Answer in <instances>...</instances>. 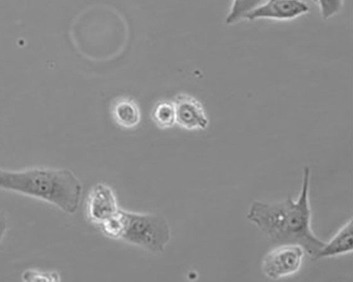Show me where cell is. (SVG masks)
Masks as SVG:
<instances>
[{"mask_svg":"<svg viewBox=\"0 0 353 282\" xmlns=\"http://www.w3.org/2000/svg\"><path fill=\"white\" fill-rule=\"evenodd\" d=\"M8 219L6 213L0 211V245L2 244L8 231Z\"/></svg>","mask_w":353,"mask_h":282,"instance_id":"cell-15","label":"cell"},{"mask_svg":"<svg viewBox=\"0 0 353 282\" xmlns=\"http://www.w3.org/2000/svg\"><path fill=\"white\" fill-rule=\"evenodd\" d=\"M353 250V223L350 219L332 239L319 250L313 259L334 258L347 255Z\"/></svg>","mask_w":353,"mask_h":282,"instance_id":"cell-9","label":"cell"},{"mask_svg":"<svg viewBox=\"0 0 353 282\" xmlns=\"http://www.w3.org/2000/svg\"><path fill=\"white\" fill-rule=\"evenodd\" d=\"M311 171H303L301 194L296 201L289 197L277 204L254 202L250 207L248 219L272 241L281 244H296L312 259L325 244L312 229V210L309 199Z\"/></svg>","mask_w":353,"mask_h":282,"instance_id":"cell-1","label":"cell"},{"mask_svg":"<svg viewBox=\"0 0 353 282\" xmlns=\"http://www.w3.org/2000/svg\"><path fill=\"white\" fill-rule=\"evenodd\" d=\"M125 227L121 240L158 253L163 251L171 238L168 221L156 214L125 210Z\"/></svg>","mask_w":353,"mask_h":282,"instance_id":"cell-3","label":"cell"},{"mask_svg":"<svg viewBox=\"0 0 353 282\" xmlns=\"http://www.w3.org/2000/svg\"><path fill=\"white\" fill-rule=\"evenodd\" d=\"M309 12L308 5L303 0H266L248 14L245 20L292 21L307 14Z\"/></svg>","mask_w":353,"mask_h":282,"instance_id":"cell-6","label":"cell"},{"mask_svg":"<svg viewBox=\"0 0 353 282\" xmlns=\"http://www.w3.org/2000/svg\"><path fill=\"white\" fill-rule=\"evenodd\" d=\"M101 226L102 232L107 237L121 240L125 227L124 210L120 209L119 212L103 222Z\"/></svg>","mask_w":353,"mask_h":282,"instance_id":"cell-12","label":"cell"},{"mask_svg":"<svg viewBox=\"0 0 353 282\" xmlns=\"http://www.w3.org/2000/svg\"><path fill=\"white\" fill-rule=\"evenodd\" d=\"M22 280L27 282L61 281V276L57 271H43L36 269H28L21 274Z\"/></svg>","mask_w":353,"mask_h":282,"instance_id":"cell-13","label":"cell"},{"mask_svg":"<svg viewBox=\"0 0 353 282\" xmlns=\"http://www.w3.org/2000/svg\"><path fill=\"white\" fill-rule=\"evenodd\" d=\"M323 19L327 20L338 15L342 10L344 0H316Z\"/></svg>","mask_w":353,"mask_h":282,"instance_id":"cell-14","label":"cell"},{"mask_svg":"<svg viewBox=\"0 0 353 282\" xmlns=\"http://www.w3.org/2000/svg\"><path fill=\"white\" fill-rule=\"evenodd\" d=\"M114 122L125 129L137 128L141 122V111L137 101L130 96L115 98L110 105Z\"/></svg>","mask_w":353,"mask_h":282,"instance_id":"cell-8","label":"cell"},{"mask_svg":"<svg viewBox=\"0 0 353 282\" xmlns=\"http://www.w3.org/2000/svg\"><path fill=\"white\" fill-rule=\"evenodd\" d=\"M172 101L176 125L187 131H203L209 127L207 111L197 98L186 93H180Z\"/></svg>","mask_w":353,"mask_h":282,"instance_id":"cell-5","label":"cell"},{"mask_svg":"<svg viewBox=\"0 0 353 282\" xmlns=\"http://www.w3.org/2000/svg\"><path fill=\"white\" fill-rule=\"evenodd\" d=\"M0 189L33 197L69 215L78 210L83 191L70 169L42 166L0 169Z\"/></svg>","mask_w":353,"mask_h":282,"instance_id":"cell-2","label":"cell"},{"mask_svg":"<svg viewBox=\"0 0 353 282\" xmlns=\"http://www.w3.org/2000/svg\"><path fill=\"white\" fill-rule=\"evenodd\" d=\"M266 0H232L225 18L227 25H234L245 20L248 14L260 6Z\"/></svg>","mask_w":353,"mask_h":282,"instance_id":"cell-11","label":"cell"},{"mask_svg":"<svg viewBox=\"0 0 353 282\" xmlns=\"http://www.w3.org/2000/svg\"><path fill=\"white\" fill-rule=\"evenodd\" d=\"M305 253L299 245H278L263 257L262 271L265 276L273 280L295 274L302 267Z\"/></svg>","mask_w":353,"mask_h":282,"instance_id":"cell-4","label":"cell"},{"mask_svg":"<svg viewBox=\"0 0 353 282\" xmlns=\"http://www.w3.org/2000/svg\"><path fill=\"white\" fill-rule=\"evenodd\" d=\"M152 119L156 126L163 130L176 125L175 108L172 100H161L152 110Z\"/></svg>","mask_w":353,"mask_h":282,"instance_id":"cell-10","label":"cell"},{"mask_svg":"<svg viewBox=\"0 0 353 282\" xmlns=\"http://www.w3.org/2000/svg\"><path fill=\"white\" fill-rule=\"evenodd\" d=\"M120 209L115 193L110 186L97 184L88 193L86 216L92 223L101 225Z\"/></svg>","mask_w":353,"mask_h":282,"instance_id":"cell-7","label":"cell"}]
</instances>
